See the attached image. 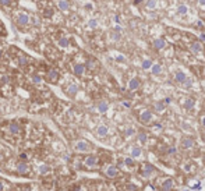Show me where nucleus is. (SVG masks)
Here are the masks:
<instances>
[{
  "instance_id": "aec40b11",
  "label": "nucleus",
  "mask_w": 205,
  "mask_h": 191,
  "mask_svg": "<svg viewBox=\"0 0 205 191\" xmlns=\"http://www.w3.org/2000/svg\"><path fill=\"white\" fill-rule=\"evenodd\" d=\"M99 110H100V112H105V110H106V103H100V105H99Z\"/></svg>"
},
{
  "instance_id": "423d86ee",
  "label": "nucleus",
  "mask_w": 205,
  "mask_h": 191,
  "mask_svg": "<svg viewBox=\"0 0 205 191\" xmlns=\"http://www.w3.org/2000/svg\"><path fill=\"white\" fill-rule=\"evenodd\" d=\"M17 172L21 173V174H27V173H29V166L27 165L25 162L18 163V166H17Z\"/></svg>"
},
{
  "instance_id": "bb28decb",
  "label": "nucleus",
  "mask_w": 205,
  "mask_h": 191,
  "mask_svg": "<svg viewBox=\"0 0 205 191\" xmlns=\"http://www.w3.org/2000/svg\"><path fill=\"white\" fill-rule=\"evenodd\" d=\"M0 191H3V184H2V181H0Z\"/></svg>"
},
{
  "instance_id": "4468645a",
  "label": "nucleus",
  "mask_w": 205,
  "mask_h": 191,
  "mask_svg": "<svg viewBox=\"0 0 205 191\" xmlns=\"http://www.w3.org/2000/svg\"><path fill=\"white\" fill-rule=\"evenodd\" d=\"M106 133H108V128H106L105 126H100L99 128H98V134H99V135H105Z\"/></svg>"
},
{
  "instance_id": "412c9836",
  "label": "nucleus",
  "mask_w": 205,
  "mask_h": 191,
  "mask_svg": "<svg viewBox=\"0 0 205 191\" xmlns=\"http://www.w3.org/2000/svg\"><path fill=\"white\" fill-rule=\"evenodd\" d=\"M20 158H21V159H24V160H25L27 158H28V155H27V154H21V155H20Z\"/></svg>"
},
{
  "instance_id": "ddd939ff",
  "label": "nucleus",
  "mask_w": 205,
  "mask_h": 191,
  "mask_svg": "<svg viewBox=\"0 0 205 191\" xmlns=\"http://www.w3.org/2000/svg\"><path fill=\"white\" fill-rule=\"evenodd\" d=\"M39 172L42 173V174H46L47 172H50V168H49V166H46V165H42L39 168Z\"/></svg>"
},
{
  "instance_id": "9d476101",
  "label": "nucleus",
  "mask_w": 205,
  "mask_h": 191,
  "mask_svg": "<svg viewBox=\"0 0 205 191\" xmlns=\"http://www.w3.org/2000/svg\"><path fill=\"white\" fill-rule=\"evenodd\" d=\"M154 46H155L156 49H162V47L165 46V41H163V39H156V41H154Z\"/></svg>"
},
{
  "instance_id": "f8f14e48",
  "label": "nucleus",
  "mask_w": 205,
  "mask_h": 191,
  "mask_svg": "<svg viewBox=\"0 0 205 191\" xmlns=\"http://www.w3.org/2000/svg\"><path fill=\"white\" fill-rule=\"evenodd\" d=\"M95 162H96V159H95L94 156H90V158H87V159H85V163H87L88 166H94Z\"/></svg>"
},
{
  "instance_id": "a878e982",
  "label": "nucleus",
  "mask_w": 205,
  "mask_h": 191,
  "mask_svg": "<svg viewBox=\"0 0 205 191\" xmlns=\"http://www.w3.org/2000/svg\"><path fill=\"white\" fill-rule=\"evenodd\" d=\"M149 66V61H144V67H148Z\"/></svg>"
},
{
  "instance_id": "c85d7f7f",
  "label": "nucleus",
  "mask_w": 205,
  "mask_h": 191,
  "mask_svg": "<svg viewBox=\"0 0 205 191\" xmlns=\"http://www.w3.org/2000/svg\"><path fill=\"white\" fill-rule=\"evenodd\" d=\"M2 159H3V155H2V154H0V160H2Z\"/></svg>"
},
{
  "instance_id": "a211bd4d",
  "label": "nucleus",
  "mask_w": 205,
  "mask_h": 191,
  "mask_svg": "<svg viewBox=\"0 0 205 191\" xmlns=\"http://www.w3.org/2000/svg\"><path fill=\"white\" fill-rule=\"evenodd\" d=\"M41 81H42V78H41L39 76H37V74L32 77V82H34V84H41Z\"/></svg>"
},
{
  "instance_id": "20e7f679",
  "label": "nucleus",
  "mask_w": 205,
  "mask_h": 191,
  "mask_svg": "<svg viewBox=\"0 0 205 191\" xmlns=\"http://www.w3.org/2000/svg\"><path fill=\"white\" fill-rule=\"evenodd\" d=\"M73 73L76 74V76H78V77L84 76V73H85V67H84V64H80V63L73 64Z\"/></svg>"
},
{
  "instance_id": "6e6552de",
  "label": "nucleus",
  "mask_w": 205,
  "mask_h": 191,
  "mask_svg": "<svg viewBox=\"0 0 205 191\" xmlns=\"http://www.w3.org/2000/svg\"><path fill=\"white\" fill-rule=\"evenodd\" d=\"M76 149H77V151H80V152H85V151L90 149V147H88V144L85 141H80V142H77Z\"/></svg>"
},
{
  "instance_id": "dca6fc26",
  "label": "nucleus",
  "mask_w": 205,
  "mask_h": 191,
  "mask_svg": "<svg viewBox=\"0 0 205 191\" xmlns=\"http://www.w3.org/2000/svg\"><path fill=\"white\" fill-rule=\"evenodd\" d=\"M155 6H156V0H148L147 7L149 8V10H151V8H154V7H155Z\"/></svg>"
},
{
  "instance_id": "cd10ccee",
  "label": "nucleus",
  "mask_w": 205,
  "mask_h": 191,
  "mask_svg": "<svg viewBox=\"0 0 205 191\" xmlns=\"http://www.w3.org/2000/svg\"><path fill=\"white\" fill-rule=\"evenodd\" d=\"M2 57H3V52L0 50V60H2Z\"/></svg>"
},
{
  "instance_id": "6ab92c4d",
  "label": "nucleus",
  "mask_w": 205,
  "mask_h": 191,
  "mask_svg": "<svg viewBox=\"0 0 205 191\" xmlns=\"http://www.w3.org/2000/svg\"><path fill=\"white\" fill-rule=\"evenodd\" d=\"M96 25H98L96 20H91V21H90V27H92V28H95Z\"/></svg>"
},
{
  "instance_id": "f03ea898",
  "label": "nucleus",
  "mask_w": 205,
  "mask_h": 191,
  "mask_svg": "<svg viewBox=\"0 0 205 191\" xmlns=\"http://www.w3.org/2000/svg\"><path fill=\"white\" fill-rule=\"evenodd\" d=\"M59 78H60V74H59L57 70H55V68H50V70H47V73H46V80H47L49 82L55 84V82L59 81Z\"/></svg>"
},
{
  "instance_id": "b1692460",
  "label": "nucleus",
  "mask_w": 205,
  "mask_h": 191,
  "mask_svg": "<svg viewBox=\"0 0 205 191\" xmlns=\"http://www.w3.org/2000/svg\"><path fill=\"white\" fill-rule=\"evenodd\" d=\"M135 85H137V81H133L131 82V88H135Z\"/></svg>"
},
{
  "instance_id": "39448f33",
  "label": "nucleus",
  "mask_w": 205,
  "mask_h": 191,
  "mask_svg": "<svg viewBox=\"0 0 205 191\" xmlns=\"http://www.w3.org/2000/svg\"><path fill=\"white\" fill-rule=\"evenodd\" d=\"M77 91H78V88H77L76 84H68L66 88H64V92H66L67 95H70V96H73V95L77 94Z\"/></svg>"
},
{
  "instance_id": "f3484780",
  "label": "nucleus",
  "mask_w": 205,
  "mask_h": 191,
  "mask_svg": "<svg viewBox=\"0 0 205 191\" xmlns=\"http://www.w3.org/2000/svg\"><path fill=\"white\" fill-rule=\"evenodd\" d=\"M193 50H194V52H200V50H201L200 42H194V43H193Z\"/></svg>"
},
{
  "instance_id": "4be33fe9",
  "label": "nucleus",
  "mask_w": 205,
  "mask_h": 191,
  "mask_svg": "<svg viewBox=\"0 0 205 191\" xmlns=\"http://www.w3.org/2000/svg\"><path fill=\"white\" fill-rule=\"evenodd\" d=\"M177 80H184V76L183 74H177Z\"/></svg>"
},
{
  "instance_id": "1a4fd4ad",
  "label": "nucleus",
  "mask_w": 205,
  "mask_h": 191,
  "mask_svg": "<svg viewBox=\"0 0 205 191\" xmlns=\"http://www.w3.org/2000/svg\"><path fill=\"white\" fill-rule=\"evenodd\" d=\"M57 6H59V8H60V10H63V11H66V10L70 8V4H68L67 0H59Z\"/></svg>"
},
{
  "instance_id": "9b49d317",
  "label": "nucleus",
  "mask_w": 205,
  "mask_h": 191,
  "mask_svg": "<svg viewBox=\"0 0 205 191\" xmlns=\"http://www.w3.org/2000/svg\"><path fill=\"white\" fill-rule=\"evenodd\" d=\"M13 0H0V7H11Z\"/></svg>"
},
{
  "instance_id": "0eeeda50",
  "label": "nucleus",
  "mask_w": 205,
  "mask_h": 191,
  "mask_svg": "<svg viewBox=\"0 0 205 191\" xmlns=\"http://www.w3.org/2000/svg\"><path fill=\"white\" fill-rule=\"evenodd\" d=\"M57 45L61 47H68L70 46V39L66 37H59L57 38Z\"/></svg>"
},
{
  "instance_id": "5701e85b",
  "label": "nucleus",
  "mask_w": 205,
  "mask_h": 191,
  "mask_svg": "<svg viewBox=\"0 0 205 191\" xmlns=\"http://www.w3.org/2000/svg\"><path fill=\"white\" fill-rule=\"evenodd\" d=\"M198 3H200L201 6H205V0H198Z\"/></svg>"
},
{
  "instance_id": "393cba45",
  "label": "nucleus",
  "mask_w": 205,
  "mask_h": 191,
  "mask_svg": "<svg viewBox=\"0 0 205 191\" xmlns=\"http://www.w3.org/2000/svg\"><path fill=\"white\" fill-rule=\"evenodd\" d=\"M0 31H2V32L4 31V27H3V24H2V22H0Z\"/></svg>"
},
{
  "instance_id": "2eb2a0df",
  "label": "nucleus",
  "mask_w": 205,
  "mask_h": 191,
  "mask_svg": "<svg viewBox=\"0 0 205 191\" xmlns=\"http://www.w3.org/2000/svg\"><path fill=\"white\" fill-rule=\"evenodd\" d=\"M177 13H179V14H186L187 13V6H179Z\"/></svg>"
},
{
  "instance_id": "f257e3e1",
  "label": "nucleus",
  "mask_w": 205,
  "mask_h": 191,
  "mask_svg": "<svg viewBox=\"0 0 205 191\" xmlns=\"http://www.w3.org/2000/svg\"><path fill=\"white\" fill-rule=\"evenodd\" d=\"M14 22L17 24V27L24 28V27L29 25V22H31V17H29L27 13H24V11H20V13L14 17Z\"/></svg>"
},
{
  "instance_id": "7ed1b4c3",
  "label": "nucleus",
  "mask_w": 205,
  "mask_h": 191,
  "mask_svg": "<svg viewBox=\"0 0 205 191\" xmlns=\"http://www.w3.org/2000/svg\"><path fill=\"white\" fill-rule=\"evenodd\" d=\"M8 133L13 135H18L21 133V126L17 121H11V123H8Z\"/></svg>"
}]
</instances>
